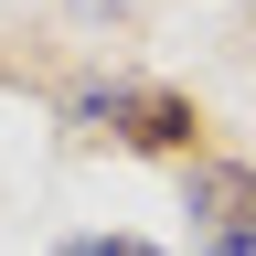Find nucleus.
<instances>
[{"mask_svg": "<svg viewBox=\"0 0 256 256\" xmlns=\"http://www.w3.org/2000/svg\"><path fill=\"white\" fill-rule=\"evenodd\" d=\"M75 118L86 128H118V139H139V150H182L192 139V107H182L171 86H86Z\"/></svg>", "mask_w": 256, "mask_h": 256, "instance_id": "nucleus-1", "label": "nucleus"}, {"mask_svg": "<svg viewBox=\"0 0 256 256\" xmlns=\"http://www.w3.org/2000/svg\"><path fill=\"white\" fill-rule=\"evenodd\" d=\"M192 256H256V171H192Z\"/></svg>", "mask_w": 256, "mask_h": 256, "instance_id": "nucleus-2", "label": "nucleus"}, {"mask_svg": "<svg viewBox=\"0 0 256 256\" xmlns=\"http://www.w3.org/2000/svg\"><path fill=\"white\" fill-rule=\"evenodd\" d=\"M64 256H160V246H139V235H75Z\"/></svg>", "mask_w": 256, "mask_h": 256, "instance_id": "nucleus-3", "label": "nucleus"}]
</instances>
